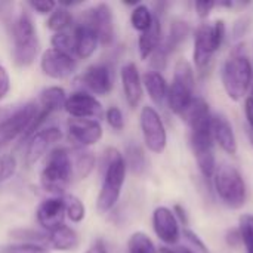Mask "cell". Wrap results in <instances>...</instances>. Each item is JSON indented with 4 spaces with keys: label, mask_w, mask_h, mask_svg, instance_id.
I'll return each instance as SVG.
<instances>
[{
    "label": "cell",
    "mask_w": 253,
    "mask_h": 253,
    "mask_svg": "<svg viewBox=\"0 0 253 253\" xmlns=\"http://www.w3.org/2000/svg\"><path fill=\"white\" fill-rule=\"evenodd\" d=\"M245 43L233 49V53L221 67V82L228 99L239 102L246 98L253 80V67L251 58L243 52Z\"/></svg>",
    "instance_id": "1"
},
{
    "label": "cell",
    "mask_w": 253,
    "mask_h": 253,
    "mask_svg": "<svg viewBox=\"0 0 253 253\" xmlns=\"http://www.w3.org/2000/svg\"><path fill=\"white\" fill-rule=\"evenodd\" d=\"M227 37V25L224 19L213 22H202L194 30V49L193 67L194 70L205 71L211 67L216 52L222 47Z\"/></svg>",
    "instance_id": "2"
},
{
    "label": "cell",
    "mask_w": 253,
    "mask_h": 253,
    "mask_svg": "<svg viewBox=\"0 0 253 253\" xmlns=\"http://www.w3.org/2000/svg\"><path fill=\"white\" fill-rule=\"evenodd\" d=\"M126 172H127V168H126L123 154L119 153V150L116 148H108L105 151L104 181H102V187L96 200V206L99 212L107 213L117 205L125 179H126Z\"/></svg>",
    "instance_id": "3"
},
{
    "label": "cell",
    "mask_w": 253,
    "mask_h": 253,
    "mask_svg": "<svg viewBox=\"0 0 253 253\" xmlns=\"http://www.w3.org/2000/svg\"><path fill=\"white\" fill-rule=\"evenodd\" d=\"M213 191L224 206L239 211L246 205L248 185L242 172L231 165H218L212 176Z\"/></svg>",
    "instance_id": "4"
},
{
    "label": "cell",
    "mask_w": 253,
    "mask_h": 253,
    "mask_svg": "<svg viewBox=\"0 0 253 253\" xmlns=\"http://www.w3.org/2000/svg\"><path fill=\"white\" fill-rule=\"evenodd\" d=\"M196 70L188 59H178L173 67L172 83L169 84L166 104L175 116H182L196 98Z\"/></svg>",
    "instance_id": "5"
},
{
    "label": "cell",
    "mask_w": 253,
    "mask_h": 253,
    "mask_svg": "<svg viewBox=\"0 0 253 253\" xmlns=\"http://www.w3.org/2000/svg\"><path fill=\"white\" fill-rule=\"evenodd\" d=\"M12 39H13V61L19 67H28L34 62L40 44L37 39V31L34 22L27 10L19 12V15L12 22Z\"/></svg>",
    "instance_id": "6"
},
{
    "label": "cell",
    "mask_w": 253,
    "mask_h": 253,
    "mask_svg": "<svg viewBox=\"0 0 253 253\" xmlns=\"http://www.w3.org/2000/svg\"><path fill=\"white\" fill-rule=\"evenodd\" d=\"M73 176V162L67 148H53L40 173V185L44 191L61 194L65 191Z\"/></svg>",
    "instance_id": "7"
},
{
    "label": "cell",
    "mask_w": 253,
    "mask_h": 253,
    "mask_svg": "<svg viewBox=\"0 0 253 253\" xmlns=\"http://www.w3.org/2000/svg\"><path fill=\"white\" fill-rule=\"evenodd\" d=\"M139 126L147 150L154 154H162L168 145V132L159 111L154 107H142L139 114Z\"/></svg>",
    "instance_id": "8"
},
{
    "label": "cell",
    "mask_w": 253,
    "mask_h": 253,
    "mask_svg": "<svg viewBox=\"0 0 253 253\" xmlns=\"http://www.w3.org/2000/svg\"><path fill=\"white\" fill-rule=\"evenodd\" d=\"M37 113L39 110L36 108L34 104H25L19 110H16L12 116H9L0 125V145L13 141L19 135L25 136Z\"/></svg>",
    "instance_id": "9"
},
{
    "label": "cell",
    "mask_w": 253,
    "mask_h": 253,
    "mask_svg": "<svg viewBox=\"0 0 253 253\" xmlns=\"http://www.w3.org/2000/svg\"><path fill=\"white\" fill-rule=\"evenodd\" d=\"M151 221H153V230L157 239L165 246L173 248L175 245H178V242L181 240L182 230L170 208H166V206L156 208L153 212Z\"/></svg>",
    "instance_id": "10"
},
{
    "label": "cell",
    "mask_w": 253,
    "mask_h": 253,
    "mask_svg": "<svg viewBox=\"0 0 253 253\" xmlns=\"http://www.w3.org/2000/svg\"><path fill=\"white\" fill-rule=\"evenodd\" d=\"M40 68L44 76L55 80H62L70 77L76 71L77 62L73 55L50 47L43 52L40 59Z\"/></svg>",
    "instance_id": "11"
},
{
    "label": "cell",
    "mask_w": 253,
    "mask_h": 253,
    "mask_svg": "<svg viewBox=\"0 0 253 253\" xmlns=\"http://www.w3.org/2000/svg\"><path fill=\"white\" fill-rule=\"evenodd\" d=\"M82 21L87 22L98 34L99 43L108 46L114 40V18L110 4L99 3L92 9L86 10L82 16Z\"/></svg>",
    "instance_id": "12"
},
{
    "label": "cell",
    "mask_w": 253,
    "mask_h": 253,
    "mask_svg": "<svg viewBox=\"0 0 253 253\" xmlns=\"http://www.w3.org/2000/svg\"><path fill=\"white\" fill-rule=\"evenodd\" d=\"M73 119H92L102 116V104L87 92H74L67 98L64 108Z\"/></svg>",
    "instance_id": "13"
},
{
    "label": "cell",
    "mask_w": 253,
    "mask_h": 253,
    "mask_svg": "<svg viewBox=\"0 0 253 253\" xmlns=\"http://www.w3.org/2000/svg\"><path fill=\"white\" fill-rule=\"evenodd\" d=\"M212 136L215 145H218L228 156H236L239 151L237 136L230 119L222 113H215L212 116Z\"/></svg>",
    "instance_id": "14"
},
{
    "label": "cell",
    "mask_w": 253,
    "mask_h": 253,
    "mask_svg": "<svg viewBox=\"0 0 253 253\" xmlns=\"http://www.w3.org/2000/svg\"><path fill=\"white\" fill-rule=\"evenodd\" d=\"M70 139L82 147H90L102 138V126L92 119H70L68 120Z\"/></svg>",
    "instance_id": "15"
},
{
    "label": "cell",
    "mask_w": 253,
    "mask_h": 253,
    "mask_svg": "<svg viewBox=\"0 0 253 253\" xmlns=\"http://www.w3.org/2000/svg\"><path fill=\"white\" fill-rule=\"evenodd\" d=\"M65 215L67 213H65L64 199H58V197L43 200L36 211V218L39 225L47 233H52L56 228L62 227Z\"/></svg>",
    "instance_id": "16"
},
{
    "label": "cell",
    "mask_w": 253,
    "mask_h": 253,
    "mask_svg": "<svg viewBox=\"0 0 253 253\" xmlns=\"http://www.w3.org/2000/svg\"><path fill=\"white\" fill-rule=\"evenodd\" d=\"M61 138H62V132L58 127H46V129L36 132L30 138V142L27 145L25 165L33 166L34 163H37L46 154L47 148L53 145L55 142H58Z\"/></svg>",
    "instance_id": "17"
},
{
    "label": "cell",
    "mask_w": 253,
    "mask_h": 253,
    "mask_svg": "<svg viewBox=\"0 0 253 253\" xmlns=\"http://www.w3.org/2000/svg\"><path fill=\"white\" fill-rule=\"evenodd\" d=\"M120 79L123 86V93L126 98V102L130 108H136L144 96V86H142V77L139 74V70L135 62H127L120 70Z\"/></svg>",
    "instance_id": "18"
},
{
    "label": "cell",
    "mask_w": 253,
    "mask_h": 253,
    "mask_svg": "<svg viewBox=\"0 0 253 253\" xmlns=\"http://www.w3.org/2000/svg\"><path fill=\"white\" fill-rule=\"evenodd\" d=\"M82 82L95 95H107L113 89L114 77L107 64H93L82 74Z\"/></svg>",
    "instance_id": "19"
},
{
    "label": "cell",
    "mask_w": 253,
    "mask_h": 253,
    "mask_svg": "<svg viewBox=\"0 0 253 253\" xmlns=\"http://www.w3.org/2000/svg\"><path fill=\"white\" fill-rule=\"evenodd\" d=\"M73 42H74V52L80 59L90 58L99 43L96 31L84 21H80L73 33Z\"/></svg>",
    "instance_id": "20"
},
{
    "label": "cell",
    "mask_w": 253,
    "mask_h": 253,
    "mask_svg": "<svg viewBox=\"0 0 253 253\" xmlns=\"http://www.w3.org/2000/svg\"><path fill=\"white\" fill-rule=\"evenodd\" d=\"M163 42V27H162V19L154 13V21L151 27L141 33L138 39V50L141 59H150V56L157 50V47Z\"/></svg>",
    "instance_id": "21"
},
{
    "label": "cell",
    "mask_w": 253,
    "mask_h": 253,
    "mask_svg": "<svg viewBox=\"0 0 253 253\" xmlns=\"http://www.w3.org/2000/svg\"><path fill=\"white\" fill-rule=\"evenodd\" d=\"M212 116L213 113L211 111L209 102L202 96H196L193 102L190 104V107L185 110V113L181 116V119L188 125L190 129H196L200 126L211 125Z\"/></svg>",
    "instance_id": "22"
},
{
    "label": "cell",
    "mask_w": 253,
    "mask_h": 253,
    "mask_svg": "<svg viewBox=\"0 0 253 253\" xmlns=\"http://www.w3.org/2000/svg\"><path fill=\"white\" fill-rule=\"evenodd\" d=\"M142 86L147 90L150 99L157 107H162L163 104H166L169 83L166 82V79L163 77L162 73H157V71H153V70L147 71L142 76Z\"/></svg>",
    "instance_id": "23"
},
{
    "label": "cell",
    "mask_w": 253,
    "mask_h": 253,
    "mask_svg": "<svg viewBox=\"0 0 253 253\" xmlns=\"http://www.w3.org/2000/svg\"><path fill=\"white\" fill-rule=\"evenodd\" d=\"M191 25L184 21V19H173L170 27H169V33L166 36V39H163L162 46L169 52L173 53L182 43L187 42V39L191 34Z\"/></svg>",
    "instance_id": "24"
},
{
    "label": "cell",
    "mask_w": 253,
    "mask_h": 253,
    "mask_svg": "<svg viewBox=\"0 0 253 253\" xmlns=\"http://www.w3.org/2000/svg\"><path fill=\"white\" fill-rule=\"evenodd\" d=\"M47 240L50 246L59 252H70V251L77 249L79 246V234L67 225H62L56 228L55 231L49 233Z\"/></svg>",
    "instance_id": "25"
},
{
    "label": "cell",
    "mask_w": 253,
    "mask_h": 253,
    "mask_svg": "<svg viewBox=\"0 0 253 253\" xmlns=\"http://www.w3.org/2000/svg\"><path fill=\"white\" fill-rule=\"evenodd\" d=\"M67 93L62 87L59 86H49L42 90L40 93V104L43 110H47L50 114L61 111L65 108L67 102Z\"/></svg>",
    "instance_id": "26"
},
{
    "label": "cell",
    "mask_w": 253,
    "mask_h": 253,
    "mask_svg": "<svg viewBox=\"0 0 253 253\" xmlns=\"http://www.w3.org/2000/svg\"><path fill=\"white\" fill-rule=\"evenodd\" d=\"M71 24H73L71 12L67 7L56 6L53 9V12L49 15L46 27L53 33H64L68 27H71Z\"/></svg>",
    "instance_id": "27"
},
{
    "label": "cell",
    "mask_w": 253,
    "mask_h": 253,
    "mask_svg": "<svg viewBox=\"0 0 253 253\" xmlns=\"http://www.w3.org/2000/svg\"><path fill=\"white\" fill-rule=\"evenodd\" d=\"M153 21H154V12L147 4L139 3L138 6L133 7V10L130 13V24H132L133 30L144 33L151 27Z\"/></svg>",
    "instance_id": "28"
},
{
    "label": "cell",
    "mask_w": 253,
    "mask_h": 253,
    "mask_svg": "<svg viewBox=\"0 0 253 253\" xmlns=\"http://www.w3.org/2000/svg\"><path fill=\"white\" fill-rule=\"evenodd\" d=\"M125 157V163H126V168L133 172V173H142L147 168V159H145V153L144 150L133 144V145H129L126 148V154L123 156Z\"/></svg>",
    "instance_id": "29"
},
{
    "label": "cell",
    "mask_w": 253,
    "mask_h": 253,
    "mask_svg": "<svg viewBox=\"0 0 253 253\" xmlns=\"http://www.w3.org/2000/svg\"><path fill=\"white\" fill-rule=\"evenodd\" d=\"M127 253H159V248L154 245L148 234L136 231L129 237Z\"/></svg>",
    "instance_id": "30"
},
{
    "label": "cell",
    "mask_w": 253,
    "mask_h": 253,
    "mask_svg": "<svg viewBox=\"0 0 253 253\" xmlns=\"http://www.w3.org/2000/svg\"><path fill=\"white\" fill-rule=\"evenodd\" d=\"M96 163V159L92 153H80L76 157V162L73 165V173H76L77 179H84L90 175Z\"/></svg>",
    "instance_id": "31"
},
{
    "label": "cell",
    "mask_w": 253,
    "mask_h": 253,
    "mask_svg": "<svg viewBox=\"0 0 253 253\" xmlns=\"http://www.w3.org/2000/svg\"><path fill=\"white\" fill-rule=\"evenodd\" d=\"M239 233L242 237V243L246 248V251L253 249V215L251 213H243L239 218Z\"/></svg>",
    "instance_id": "32"
},
{
    "label": "cell",
    "mask_w": 253,
    "mask_h": 253,
    "mask_svg": "<svg viewBox=\"0 0 253 253\" xmlns=\"http://www.w3.org/2000/svg\"><path fill=\"white\" fill-rule=\"evenodd\" d=\"M64 203H65V213L73 222H82L84 219L86 209L80 199H77L76 196H67L64 199Z\"/></svg>",
    "instance_id": "33"
},
{
    "label": "cell",
    "mask_w": 253,
    "mask_h": 253,
    "mask_svg": "<svg viewBox=\"0 0 253 253\" xmlns=\"http://www.w3.org/2000/svg\"><path fill=\"white\" fill-rule=\"evenodd\" d=\"M181 237H184V240H187L188 246L191 251H194L196 253H209V248L208 245L203 242V239L196 233L193 231L191 228H182V233H181Z\"/></svg>",
    "instance_id": "34"
},
{
    "label": "cell",
    "mask_w": 253,
    "mask_h": 253,
    "mask_svg": "<svg viewBox=\"0 0 253 253\" xmlns=\"http://www.w3.org/2000/svg\"><path fill=\"white\" fill-rule=\"evenodd\" d=\"M52 47L53 49H58V50H62V52H67L71 55V52H74V42H73V36H70L68 33H55L52 40Z\"/></svg>",
    "instance_id": "35"
},
{
    "label": "cell",
    "mask_w": 253,
    "mask_h": 253,
    "mask_svg": "<svg viewBox=\"0 0 253 253\" xmlns=\"http://www.w3.org/2000/svg\"><path fill=\"white\" fill-rule=\"evenodd\" d=\"M1 253H50L46 248L37 243H18L9 245L1 249Z\"/></svg>",
    "instance_id": "36"
},
{
    "label": "cell",
    "mask_w": 253,
    "mask_h": 253,
    "mask_svg": "<svg viewBox=\"0 0 253 253\" xmlns=\"http://www.w3.org/2000/svg\"><path fill=\"white\" fill-rule=\"evenodd\" d=\"M16 170V159L12 154H4L0 157V181L9 179Z\"/></svg>",
    "instance_id": "37"
},
{
    "label": "cell",
    "mask_w": 253,
    "mask_h": 253,
    "mask_svg": "<svg viewBox=\"0 0 253 253\" xmlns=\"http://www.w3.org/2000/svg\"><path fill=\"white\" fill-rule=\"evenodd\" d=\"M105 120L114 130H123L125 127V117L119 107H110L105 113Z\"/></svg>",
    "instance_id": "38"
},
{
    "label": "cell",
    "mask_w": 253,
    "mask_h": 253,
    "mask_svg": "<svg viewBox=\"0 0 253 253\" xmlns=\"http://www.w3.org/2000/svg\"><path fill=\"white\" fill-rule=\"evenodd\" d=\"M216 7V1L212 0H197L194 1V9L197 16L205 22V19H208L212 13V10Z\"/></svg>",
    "instance_id": "39"
},
{
    "label": "cell",
    "mask_w": 253,
    "mask_h": 253,
    "mask_svg": "<svg viewBox=\"0 0 253 253\" xmlns=\"http://www.w3.org/2000/svg\"><path fill=\"white\" fill-rule=\"evenodd\" d=\"M251 24H252V18H251V16H246V15H245V16L239 18V19L234 22V25H233V34H234V37H236V39L243 37V36L249 31Z\"/></svg>",
    "instance_id": "40"
},
{
    "label": "cell",
    "mask_w": 253,
    "mask_h": 253,
    "mask_svg": "<svg viewBox=\"0 0 253 253\" xmlns=\"http://www.w3.org/2000/svg\"><path fill=\"white\" fill-rule=\"evenodd\" d=\"M34 10H37L39 13H42V15H46V13H52L53 12V9L58 6L55 1H52V0H33V1H30L28 3Z\"/></svg>",
    "instance_id": "41"
},
{
    "label": "cell",
    "mask_w": 253,
    "mask_h": 253,
    "mask_svg": "<svg viewBox=\"0 0 253 253\" xmlns=\"http://www.w3.org/2000/svg\"><path fill=\"white\" fill-rule=\"evenodd\" d=\"M225 243L231 249H237V248L243 246L242 237H240V233H239V228L237 227L227 230V233H225Z\"/></svg>",
    "instance_id": "42"
},
{
    "label": "cell",
    "mask_w": 253,
    "mask_h": 253,
    "mask_svg": "<svg viewBox=\"0 0 253 253\" xmlns=\"http://www.w3.org/2000/svg\"><path fill=\"white\" fill-rule=\"evenodd\" d=\"M172 212H173L175 218L178 219L179 225H182L184 228H188V225H190V219H188L187 209H185L182 205L176 203V205H173V208H172Z\"/></svg>",
    "instance_id": "43"
},
{
    "label": "cell",
    "mask_w": 253,
    "mask_h": 253,
    "mask_svg": "<svg viewBox=\"0 0 253 253\" xmlns=\"http://www.w3.org/2000/svg\"><path fill=\"white\" fill-rule=\"evenodd\" d=\"M10 90V77L7 74V70L0 65V99H3Z\"/></svg>",
    "instance_id": "44"
},
{
    "label": "cell",
    "mask_w": 253,
    "mask_h": 253,
    "mask_svg": "<svg viewBox=\"0 0 253 253\" xmlns=\"http://www.w3.org/2000/svg\"><path fill=\"white\" fill-rule=\"evenodd\" d=\"M243 110H245V117H246V126L253 129V98L252 96H246L245 98V104H243Z\"/></svg>",
    "instance_id": "45"
},
{
    "label": "cell",
    "mask_w": 253,
    "mask_h": 253,
    "mask_svg": "<svg viewBox=\"0 0 253 253\" xmlns=\"http://www.w3.org/2000/svg\"><path fill=\"white\" fill-rule=\"evenodd\" d=\"M84 253H108V252H107V248H105L104 242L98 240L93 246H90V248H89V249H87Z\"/></svg>",
    "instance_id": "46"
},
{
    "label": "cell",
    "mask_w": 253,
    "mask_h": 253,
    "mask_svg": "<svg viewBox=\"0 0 253 253\" xmlns=\"http://www.w3.org/2000/svg\"><path fill=\"white\" fill-rule=\"evenodd\" d=\"M159 253H178V248H170V246H160Z\"/></svg>",
    "instance_id": "47"
},
{
    "label": "cell",
    "mask_w": 253,
    "mask_h": 253,
    "mask_svg": "<svg viewBox=\"0 0 253 253\" xmlns=\"http://www.w3.org/2000/svg\"><path fill=\"white\" fill-rule=\"evenodd\" d=\"M246 136H248V141H249L251 147L253 148V129L249 127V126H246Z\"/></svg>",
    "instance_id": "48"
},
{
    "label": "cell",
    "mask_w": 253,
    "mask_h": 253,
    "mask_svg": "<svg viewBox=\"0 0 253 253\" xmlns=\"http://www.w3.org/2000/svg\"><path fill=\"white\" fill-rule=\"evenodd\" d=\"M178 253H196L194 251H191L190 248H178Z\"/></svg>",
    "instance_id": "49"
},
{
    "label": "cell",
    "mask_w": 253,
    "mask_h": 253,
    "mask_svg": "<svg viewBox=\"0 0 253 253\" xmlns=\"http://www.w3.org/2000/svg\"><path fill=\"white\" fill-rule=\"evenodd\" d=\"M249 92H251V95H249V96H252L253 98V80H252V84H251V89H249Z\"/></svg>",
    "instance_id": "50"
},
{
    "label": "cell",
    "mask_w": 253,
    "mask_h": 253,
    "mask_svg": "<svg viewBox=\"0 0 253 253\" xmlns=\"http://www.w3.org/2000/svg\"><path fill=\"white\" fill-rule=\"evenodd\" d=\"M4 4H6V3H4V1H0V12H1V9H3V7H4Z\"/></svg>",
    "instance_id": "51"
},
{
    "label": "cell",
    "mask_w": 253,
    "mask_h": 253,
    "mask_svg": "<svg viewBox=\"0 0 253 253\" xmlns=\"http://www.w3.org/2000/svg\"><path fill=\"white\" fill-rule=\"evenodd\" d=\"M251 61H252V67H253V44H252V59H251Z\"/></svg>",
    "instance_id": "52"
},
{
    "label": "cell",
    "mask_w": 253,
    "mask_h": 253,
    "mask_svg": "<svg viewBox=\"0 0 253 253\" xmlns=\"http://www.w3.org/2000/svg\"><path fill=\"white\" fill-rule=\"evenodd\" d=\"M246 253H253V249L252 251H246Z\"/></svg>",
    "instance_id": "53"
}]
</instances>
